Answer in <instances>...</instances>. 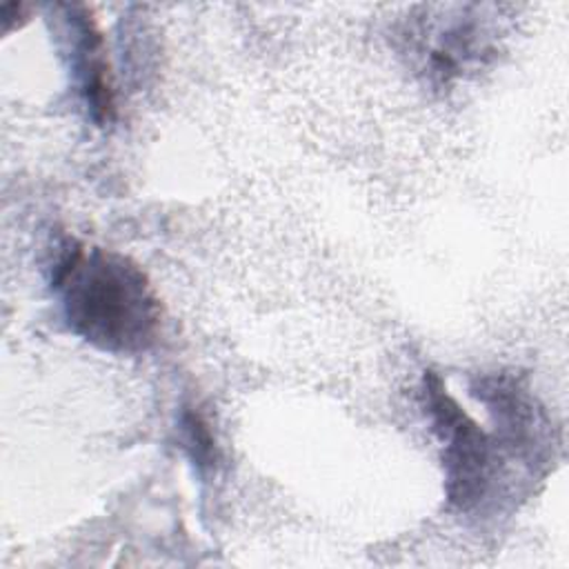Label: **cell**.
Wrapping results in <instances>:
<instances>
[{"label":"cell","mask_w":569,"mask_h":569,"mask_svg":"<svg viewBox=\"0 0 569 569\" xmlns=\"http://www.w3.org/2000/svg\"><path fill=\"white\" fill-rule=\"evenodd\" d=\"M71 333L109 353H142L160 333V298L138 262L113 249L69 240L51 271Z\"/></svg>","instance_id":"cell-1"},{"label":"cell","mask_w":569,"mask_h":569,"mask_svg":"<svg viewBox=\"0 0 569 569\" xmlns=\"http://www.w3.org/2000/svg\"><path fill=\"white\" fill-rule=\"evenodd\" d=\"M420 396L436 436L442 442L445 496L460 513L485 509L505 480L509 458L493 433H487L447 391L436 371H425Z\"/></svg>","instance_id":"cell-2"},{"label":"cell","mask_w":569,"mask_h":569,"mask_svg":"<svg viewBox=\"0 0 569 569\" xmlns=\"http://www.w3.org/2000/svg\"><path fill=\"white\" fill-rule=\"evenodd\" d=\"M67 11L69 16L64 18V22L69 29L71 64L76 82L80 87V96L93 122H111L116 116V98L102 33L98 31L96 20L84 7H67Z\"/></svg>","instance_id":"cell-3"},{"label":"cell","mask_w":569,"mask_h":569,"mask_svg":"<svg viewBox=\"0 0 569 569\" xmlns=\"http://www.w3.org/2000/svg\"><path fill=\"white\" fill-rule=\"evenodd\" d=\"M180 429H182V442L187 453L191 456L193 465L198 469H209L216 465V440L209 431L207 420L193 411V409H184L180 416Z\"/></svg>","instance_id":"cell-4"}]
</instances>
